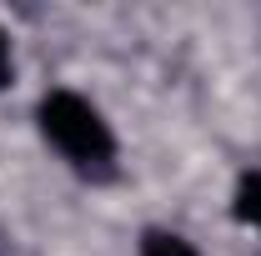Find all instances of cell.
<instances>
[{"instance_id":"277c9868","label":"cell","mask_w":261,"mask_h":256,"mask_svg":"<svg viewBox=\"0 0 261 256\" xmlns=\"http://www.w3.org/2000/svg\"><path fill=\"white\" fill-rule=\"evenodd\" d=\"M10 81V45H5V35H0V86Z\"/></svg>"},{"instance_id":"6da1fadb","label":"cell","mask_w":261,"mask_h":256,"mask_svg":"<svg viewBox=\"0 0 261 256\" xmlns=\"http://www.w3.org/2000/svg\"><path fill=\"white\" fill-rule=\"evenodd\" d=\"M40 131L45 141L61 151L65 161H75L81 171H106L116 156V136L100 121V111L75 91H50L40 100Z\"/></svg>"},{"instance_id":"3957f363","label":"cell","mask_w":261,"mask_h":256,"mask_svg":"<svg viewBox=\"0 0 261 256\" xmlns=\"http://www.w3.org/2000/svg\"><path fill=\"white\" fill-rule=\"evenodd\" d=\"M236 216L261 226V176H241V186H236Z\"/></svg>"},{"instance_id":"7a4b0ae2","label":"cell","mask_w":261,"mask_h":256,"mask_svg":"<svg viewBox=\"0 0 261 256\" xmlns=\"http://www.w3.org/2000/svg\"><path fill=\"white\" fill-rule=\"evenodd\" d=\"M141 256H196V246L181 241L176 231H146L141 236Z\"/></svg>"}]
</instances>
